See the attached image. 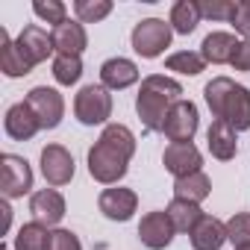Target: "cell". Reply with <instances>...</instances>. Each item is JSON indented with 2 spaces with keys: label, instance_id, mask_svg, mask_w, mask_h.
<instances>
[{
  "label": "cell",
  "instance_id": "cell-15",
  "mask_svg": "<svg viewBox=\"0 0 250 250\" xmlns=\"http://www.w3.org/2000/svg\"><path fill=\"white\" fill-rule=\"evenodd\" d=\"M139 65L133 59H124V56H112L100 65V85L109 91H124L139 83Z\"/></svg>",
  "mask_w": 250,
  "mask_h": 250
},
{
  "label": "cell",
  "instance_id": "cell-8",
  "mask_svg": "<svg viewBox=\"0 0 250 250\" xmlns=\"http://www.w3.org/2000/svg\"><path fill=\"white\" fill-rule=\"evenodd\" d=\"M39 165H42V177H44V183L53 186V188L68 186V183L74 180V174H77V162H74L71 150L62 147V145H47V147H42V159H39Z\"/></svg>",
  "mask_w": 250,
  "mask_h": 250
},
{
  "label": "cell",
  "instance_id": "cell-2",
  "mask_svg": "<svg viewBox=\"0 0 250 250\" xmlns=\"http://www.w3.org/2000/svg\"><path fill=\"white\" fill-rule=\"evenodd\" d=\"M183 100V85L165 74H147L136 94V112L147 133H162L165 118L174 103Z\"/></svg>",
  "mask_w": 250,
  "mask_h": 250
},
{
  "label": "cell",
  "instance_id": "cell-29",
  "mask_svg": "<svg viewBox=\"0 0 250 250\" xmlns=\"http://www.w3.org/2000/svg\"><path fill=\"white\" fill-rule=\"evenodd\" d=\"M227 241L232 244V250L250 244V212H235L227 221Z\"/></svg>",
  "mask_w": 250,
  "mask_h": 250
},
{
  "label": "cell",
  "instance_id": "cell-19",
  "mask_svg": "<svg viewBox=\"0 0 250 250\" xmlns=\"http://www.w3.org/2000/svg\"><path fill=\"white\" fill-rule=\"evenodd\" d=\"M36 65L27 59V53L18 47V42L9 39V33L0 27V71H3L9 80H18V77H27Z\"/></svg>",
  "mask_w": 250,
  "mask_h": 250
},
{
  "label": "cell",
  "instance_id": "cell-5",
  "mask_svg": "<svg viewBox=\"0 0 250 250\" xmlns=\"http://www.w3.org/2000/svg\"><path fill=\"white\" fill-rule=\"evenodd\" d=\"M171 39H174V30L168 21L162 18H145L133 27V50L142 56V59H159L168 47H171Z\"/></svg>",
  "mask_w": 250,
  "mask_h": 250
},
{
  "label": "cell",
  "instance_id": "cell-36",
  "mask_svg": "<svg viewBox=\"0 0 250 250\" xmlns=\"http://www.w3.org/2000/svg\"><path fill=\"white\" fill-rule=\"evenodd\" d=\"M235 250H250V244H244V247H235Z\"/></svg>",
  "mask_w": 250,
  "mask_h": 250
},
{
  "label": "cell",
  "instance_id": "cell-10",
  "mask_svg": "<svg viewBox=\"0 0 250 250\" xmlns=\"http://www.w3.org/2000/svg\"><path fill=\"white\" fill-rule=\"evenodd\" d=\"M162 165L168 174H174V180H180V177L203 171V153L191 142H171L162 153Z\"/></svg>",
  "mask_w": 250,
  "mask_h": 250
},
{
  "label": "cell",
  "instance_id": "cell-12",
  "mask_svg": "<svg viewBox=\"0 0 250 250\" xmlns=\"http://www.w3.org/2000/svg\"><path fill=\"white\" fill-rule=\"evenodd\" d=\"M174 235H177V229H174V224H171L165 209L147 212L142 218V224H139V238H142V244L147 250H165L174 241Z\"/></svg>",
  "mask_w": 250,
  "mask_h": 250
},
{
  "label": "cell",
  "instance_id": "cell-25",
  "mask_svg": "<svg viewBox=\"0 0 250 250\" xmlns=\"http://www.w3.org/2000/svg\"><path fill=\"white\" fill-rule=\"evenodd\" d=\"M165 68L174 74H186V77H197L206 71V59L197 50H177L165 59Z\"/></svg>",
  "mask_w": 250,
  "mask_h": 250
},
{
  "label": "cell",
  "instance_id": "cell-23",
  "mask_svg": "<svg viewBox=\"0 0 250 250\" xmlns=\"http://www.w3.org/2000/svg\"><path fill=\"white\" fill-rule=\"evenodd\" d=\"M209 194H212V180H209L206 171H197V174H188V177L174 180V197H180V200L203 203Z\"/></svg>",
  "mask_w": 250,
  "mask_h": 250
},
{
  "label": "cell",
  "instance_id": "cell-13",
  "mask_svg": "<svg viewBox=\"0 0 250 250\" xmlns=\"http://www.w3.org/2000/svg\"><path fill=\"white\" fill-rule=\"evenodd\" d=\"M30 212H33V221L44 224L47 229H50V227L56 229V224H59V221L65 218V212H68V203H65L62 191H56V188H39V191H33V197H30Z\"/></svg>",
  "mask_w": 250,
  "mask_h": 250
},
{
  "label": "cell",
  "instance_id": "cell-24",
  "mask_svg": "<svg viewBox=\"0 0 250 250\" xmlns=\"http://www.w3.org/2000/svg\"><path fill=\"white\" fill-rule=\"evenodd\" d=\"M165 212H168V218H171V224H174L177 232H191L197 227V221L206 215L200 209V203H188V200H180V197H174Z\"/></svg>",
  "mask_w": 250,
  "mask_h": 250
},
{
  "label": "cell",
  "instance_id": "cell-31",
  "mask_svg": "<svg viewBox=\"0 0 250 250\" xmlns=\"http://www.w3.org/2000/svg\"><path fill=\"white\" fill-rule=\"evenodd\" d=\"M200 12H203V18H209V21H227V24H229V18H232V12H235V0H203V3H200Z\"/></svg>",
  "mask_w": 250,
  "mask_h": 250
},
{
  "label": "cell",
  "instance_id": "cell-35",
  "mask_svg": "<svg viewBox=\"0 0 250 250\" xmlns=\"http://www.w3.org/2000/svg\"><path fill=\"white\" fill-rule=\"evenodd\" d=\"M0 212H3V229H9V224H12V209H9V203H6V200L0 203Z\"/></svg>",
  "mask_w": 250,
  "mask_h": 250
},
{
  "label": "cell",
  "instance_id": "cell-18",
  "mask_svg": "<svg viewBox=\"0 0 250 250\" xmlns=\"http://www.w3.org/2000/svg\"><path fill=\"white\" fill-rule=\"evenodd\" d=\"M206 147L218 162H229L238 153V133L227 121H212V127L206 130Z\"/></svg>",
  "mask_w": 250,
  "mask_h": 250
},
{
  "label": "cell",
  "instance_id": "cell-21",
  "mask_svg": "<svg viewBox=\"0 0 250 250\" xmlns=\"http://www.w3.org/2000/svg\"><path fill=\"white\" fill-rule=\"evenodd\" d=\"M241 39H235L232 33H224V30H215L203 39L200 44V56L206 59V65H229L235 47H238Z\"/></svg>",
  "mask_w": 250,
  "mask_h": 250
},
{
  "label": "cell",
  "instance_id": "cell-16",
  "mask_svg": "<svg viewBox=\"0 0 250 250\" xmlns=\"http://www.w3.org/2000/svg\"><path fill=\"white\" fill-rule=\"evenodd\" d=\"M18 47L27 53V59L33 62V65H42V62H47L53 53H56V47H53V36L44 30V27H39V24H27L21 33H18Z\"/></svg>",
  "mask_w": 250,
  "mask_h": 250
},
{
  "label": "cell",
  "instance_id": "cell-1",
  "mask_svg": "<svg viewBox=\"0 0 250 250\" xmlns=\"http://www.w3.org/2000/svg\"><path fill=\"white\" fill-rule=\"evenodd\" d=\"M136 136L127 124H106L100 139L88 147V174L100 186H115L127 177L136 156Z\"/></svg>",
  "mask_w": 250,
  "mask_h": 250
},
{
  "label": "cell",
  "instance_id": "cell-9",
  "mask_svg": "<svg viewBox=\"0 0 250 250\" xmlns=\"http://www.w3.org/2000/svg\"><path fill=\"white\" fill-rule=\"evenodd\" d=\"M200 127V112H197V103L191 100H180L171 106L168 118H165V127H162V136L168 142H191L194 133Z\"/></svg>",
  "mask_w": 250,
  "mask_h": 250
},
{
  "label": "cell",
  "instance_id": "cell-30",
  "mask_svg": "<svg viewBox=\"0 0 250 250\" xmlns=\"http://www.w3.org/2000/svg\"><path fill=\"white\" fill-rule=\"evenodd\" d=\"M33 12H36V18H42L44 24H53V27L68 21V6L62 3V0H36Z\"/></svg>",
  "mask_w": 250,
  "mask_h": 250
},
{
  "label": "cell",
  "instance_id": "cell-14",
  "mask_svg": "<svg viewBox=\"0 0 250 250\" xmlns=\"http://www.w3.org/2000/svg\"><path fill=\"white\" fill-rule=\"evenodd\" d=\"M3 130H6V136H9L12 142H30V139L42 130V124H39L36 112L30 109V103L21 100V103H12V106L6 109Z\"/></svg>",
  "mask_w": 250,
  "mask_h": 250
},
{
  "label": "cell",
  "instance_id": "cell-20",
  "mask_svg": "<svg viewBox=\"0 0 250 250\" xmlns=\"http://www.w3.org/2000/svg\"><path fill=\"white\" fill-rule=\"evenodd\" d=\"M194 250H221L227 244V224L215 215H203L197 227L188 232Z\"/></svg>",
  "mask_w": 250,
  "mask_h": 250
},
{
  "label": "cell",
  "instance_id": "cell-3",
  "mask_svg": "<svg viewBox=\"0 0 250 250\" xmlns=\"http://www.w3.org/2000/svg\"><path fill=\"white\" fill-rule=\"evenodd\" d=\"M206 106L215 121H227L235 133L250 130V88L232 83L229 77H215L203 88Z\"/></svg>",
  "mask_w": 250,
  "mask_h": 250
},
{
  "label": "cell",
  "instance_id": "cell-7",
  "mask_svg": "<svg viewBox=\"0 0 250 250\" xmlns=\"http://www.w3.org/2000/svg\"><path fill=\"white\" fill-rule=\"evenodd\" d=\"M24 100H27L30 109L36 112L42 130H56L59 124H62V118H65V97H62L56 88H50V85H36V88L27 91Z\"/></svg>",
  "mask_w": 250,
  "mask_h": 250
},
{
  "label": "cell",
  "instance_id": "cell-26",
  "mask_svg": "<svg viewBox=\"0 0 250 250\" xmlns=\"http://www.w3.org/2000/svg\"><path fill=\"white\" fill-rule=\"evenodd\" d=\"M47 235L50 229L39 221H27L21 224L18 235H15V250H44L47 247Z\"/></svg>",
  "mask_w": 250,
  "mask_h": 250
},
{
  "label": "cell",
  "instance_id": "cell-4",
  "mask_svg": "<svg viewBox=\"0 0 250 250\" xmlns=\"http://www.w3.org/2000/svg\"><path fill=\"white\" fill-rule=\"evenodd\" d=\"M112 94L100 83H88L74 94V118L83 127H103L112 118Z\"/></svg>",
  "mask_w": 250,
  "mask_h": 250
},
{
  "label": "cell",
  "instance_id": "cell-33",
  "mask_svg": "<svg viewBox=\"0 0 250 250\" xmlns=\"http://www.w3.org/2000/svg\"><path fill=\"white\" fill-rule=\"evenodd\" d=\"M229 24L241 39H250V0H235V12H232Z\"/></svg>",
  "mask_w": 250,
  "mask_h": 250
},
{
  "label": "cell",
  "instance_id": "cell-27",
  "mask_svg": "<svg viewBox=\"0 0 250 250\" xmlns=\"http://www.w3.org/2000/svg\"><path fill=\"white\" fill-rule=\"evenodd\" d=\"M112 0H74V15L80 24H97L112 15Z\"/></svg>",
  "mask_w": 250,
  "mask_h": 250
},
{
  "label": "cell",
  "instance_id": "cell-17",
  "mask_svg": "<svg viewBox=\"0 0 250 250\" xmlns=\"http://www.w3.org/2000/svg\"><path fill=\"white\" fill-rule=\"evenodd\" d=\"M53 36V47H56V56H83V50L88 47V33L80 21H65L59 27L50 30Z\"/></svg>",
  "mask_w": 250,
  "mask_h": 250
},
{
  "label": "cell",
  "instance_id": "cell-11",
  "mask_svg": "<svg viewBox=\"0 0 250 250\" xmlns=\"http://www.w3.org/2000/svg\"><path fill=\"white\" fill-rule=\"evenodd\" d=\"M97 209L103 212V218L118 221V224H127L136 209H139V194L133 188H103L97 197Z\"/></svg>",
  "mask_w": 250,
  "mask_h": 250
},
{
  "label": "cell",
  "instance_id": "cell-32",
  "mask_svg": "<svg viewBox=\"0 0 250 250\" xmlns=\"http://www.w3.org/2000/svg\"><path fill=\"white\" fill-rule=\"evenodd\" d=\"M44 250H83V244H80V235H77V232L56 227V229H50Z\"/></svg>",
  "mask_w": 250,
  "mask_h": 250
},
{
  "label": "cell",
  "instance_id": "cell-34",
  "mask_svg": "<svg viewBox=\"0 0 250 250\" xmlns=\"http://www.w3.org/2000/svg\"><path fill=\"white\" fill-rule=\"evenodd\" d=\"M229 65H232V71H250V39H241L238 42Z\"/></svg>",
  "mask_w": 250,
  "mask_h": 250
},
{
  "label": "cell",
  "instance_id": "cell-28",
  "mask_svg": "<svg viewBox=\"0 0 250 250\" xmlns=\"http://www.w3.org/2000/svg\"><path fill=\"white\" fill-rule=\"evenodd\" d=\"M83 77V56H53V80L59 85H77Z\"/></svg>",
  "mask_w": 250,
  "mask_h": 250
},
{
  "label": "cell",
  "instance_id": "cell-22",
  "mask_svg": "<svg viewBox=\"0 0 250 250\" xmlns=\"http://www.w3.org/2000/svg\"><path fill=\"white\" fill-rule=\"evenodd\" d=\"M203 12H200V3L197 0H177L171 6V15H168V24L177 36H191L200 24Z\"/></svg>",
  "mask_w": 250,
  "mask_h": 250
},
{
  "label": "cell",
  "instance_id": "cell-6",
  "mask_svg": "<svg viewBox=\"0 0 250 250\" xmlns=\"http://www.w3.org/2000/svg\"><path fill=\"white\" fill-rule=\"evenodd\" d=\"M0 191L6 200H18L24 194L33 191V168L24 156L15 153H3L0 156Z\"/></svg>",
  "mask_w": 250,
  "mask_h": 250
}]
</instances>
